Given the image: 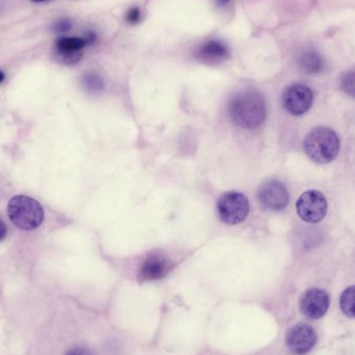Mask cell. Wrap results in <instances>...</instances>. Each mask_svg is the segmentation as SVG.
I'll list each match as a JSON object with an SVG mask.
<instances>
[{"instance_id": "obj_1", "label": "cell", "mask_w": 355, "mask_h": 355, "mask_svg": "<svg viewBox=\"0 0 355 355\" xmlns=\"http://www.w3.org/2000/svg\"><path fill=\"white\" fill-rule=\"evenodd\" d=\"M230 114L233 122L241 128H258L266 118L264 98L256 91L242 92L232 100Z\"/></svg>"}, {"instance_id": "obj_2", "label": "cell", "mask_w": 355, "mask_h": 355, "mask_svg": "<svg viewBox=\"0 0 355 355\" xmlns=\"http://www.w3.org/2000/svg\"><path fill=\"white\" fill-rule=\"evenodd\" d=\"M8 214L18 229L31 231L41 225L44 210L37 200L26 196H16L8 205Z\"/></svg>"}, {"instance_id": "obj_3", "label": "cell", "mask_w": 355, "mask_h": 355, "mask_svg": "<svg viewBox=\"0 0 355 355\" xmlns=\"http://www.w3.org/2000/svg\"><path fill=\"white\" fill-rule=\"evenodd\" d=\"M304 149L309 157L317 164H329L339 153V137L331 129H314L304 141Z\"/></svg>"}, {"instance_id": "obj_4", "label": "cell", "mask_w": 355, "mask_h": 355, "mask_svg": "<svg viewBox=\"0 0 355 355\" xmlns=\"http://www.w3.org/2000/svg\"><path fill=\"white\" fill-rule=\"evenodd\" d=\"M217 209L223 223L230 225H239L250 212V202L240 192H227L219 198Z\"/></svg>"}, {"instance_id": "obj_5", "label": "cell", "mask_w": 355, "mask_h": 355, "mask_svg": "<svg viewBox=\"0 0 355 355\" xmlns=\"http://www.w3.org/2000/svg\"><path fill=\"white\" fill-rule=\"evenodd\" d=\"M296 209L302 220L317 223L327 215V200L322 192L309 190L298 198Z\"/></svg>"}, {"instance_id": "obj_6", "label": "cell", "mask_w": 355, "mask_h": 355, "mask_svg": "<svg viewBox=\"0 0 355 355\" xmlns=\"http://www.w3.org/2000/svg\"><path fill=\"white\" fill-rule=\"evenodd\" d=\"M313 93L310 87L304 85H291L283 95L284 107L294 116L306 114L313 103Z\"/></svg>"}, {"instance_id": "obj_7", "label": "cell", "mask_w": 355, "mask_h": 355, "mask_svg": "<svg viewBox=\"0 0 355 355\" xmlns=\"http://www.w3.org/2000/svg\"><path fill=\"white\" fill-rule=\"evenodd\" d=\"M286 341L288 347L293 354H306L316 345V331L311 325L298 323L288 331Z\"/></svg>"}, {"instance_id": "obj_8", "label": "cell", "mask_w": 355, "mask_h": 355, "mask_svg": "<svg viewBox=\"0 0 355 355\" xmlns=\"http://www.w3.org/2000/svg\"><path fill=\"white\" fill-rule=\"evenodd\" d=\"M300 310L310 319H320L329 308V296L327 292L312 288L304 292L300 298Z\"/></svg>"}, {"instance_id": "obj_9", "label": "cell", "mask_w": 355, "mask_h": 355, "mask_svg": "<svg viewBox=\"0 0 355 355\" xmlns=\"http://www.w3.org/2000/svg\"><path fill=\"white\" fill-rule=\"evenodd\" d=\"M261 204L269 210L279 211L287 207L289 193L284 184L279 181H268L259 190Z\"/></svg>"}, {"instance_id": "obj_10", "label": "cell", "mask_w": 355, "mask_h": 355, "mask_svg": "<svg viewBox=\"0 0 355 355\" xmlns=\"http://www.w3.org/2000/svg\"><path fill=\"white\" fill-rule=\"evenodd\" d=\"M85 46L83 37H60L54 46L56 58L64 64H77L83 58V49Z\"/></svg>"}, {"instance_id": "obj_11", "label": "cell", "mask_w": 355, "mask_h": 355, "mask_svg": "<svg viewBox=\"0 0 355 355\" xmlns=\"http://www.w3.org/2000/svg\"><path fill=\"white\" fill-rule=\"evenodd\" d=\"M196 55V58L204 64H215L227 60L230 56V51L223 42L210 40L198 48Z\"/></svg>"}, {"instance_id": "obj_12", "label": "cell", "mask_w": 355, "mask_h": 355, "mask_svg": "<svg viewBox=\"0 0 355 355\" xmlns=\"http://www.w3.org/2000/svg\"><path fill=\"white\" fill-rule=\"evenodd\" d=\"M171 270V264L168 259L160 254H153L144 262L139 272L143 281H155L162 279Z\"/></svg>"}, {"instance_id": "obj_13", "label": "cell", "mask_w": 355, "mask_h": 355, "mask_svg": "<svg viewBox=\"0 0 355 355\" xmlns=\"http://www.w3.org/2000/svg\"><path fill=\"white\" fill-rule=\"evenodd\" d=\"M298 67L306 74H317L324 69V60L316 51H306L298 58Z\"/></svg>"}, {"instance_id": "obj_14", "label": "cell", "mask_w": 355, "mask_h": 355, "mask_svg": "<svg viewBox=\"0 0 355 355\" xmlns=\"http://www.w3.org/2000/svg\"><path fill=\"white\" fill-rule=\"evenodd\" d=\"M340 306L344 314L355 318V286L348 288L342 293Z\"/></svg>"}, {"instance_id": "obj_15", "label": "cell", "mask_w": 355, "mask_h": 355, "mask_svg": "<svg viewBox=\"0 0 355 355\" xmlns=\"http://www.w3.org/2000/svg\"><path fill=\"white\" fill-rule=\"evenodd\" d=\"M81 83H83L85 89L89 92V93H100L104 89L103 78L97 73H87L83 77Z\"/></svg>"}, {"instance_id": "obj_16", "label": "cell", "mask_w": 355, "mask_h": 355, "mask_svg": "<svg viewBox=\"0 0 355 355\" xmlns=\"http://www.w3.org/2000/svg\"><path fill=\"white\" fill-rule=\"evenodd\" d=\"M342 89L355 98V72H350L346 74L342 79Z\"/></svg>"}, {"instance_id": "obj_17", "label": "cell", "mask_w": 355, "mask_h": 355, "mask_svg": "<svg viewBox=\"0 0 355 355\" xmlns=\"http://www.w3.org/2000/svg\"><path fill=\"white\" fill-rule=\"evenodd\" d=\"M73 24L71 22L70 19L62 18L60 20L56 21L52 26V31L55 33H66L72 29Z\"/></svg>"}, {"instance_id": "obj_18", "label": "cell", "mask_w": 355, "mask_h": 355, "mask_svg": "<svg viewBox=\"0 0 355 355\" xmlns=\"http://www.w3.org/2000/svg\"><path fill=\"white\" fill-rule=\"evenodd\" d=\"M141 12L139 8H131L130 10L127 12L126 21L129 24H137L141 22Z\"/></svg>"}, {"instance_id": "obj_19", "label": "cell", "mask_w": 355, "mask_h": 355, "mask_svg": "<svg viewBox=\"0 0 355 355\" xmlns=\"http://www.w3.org/2000/svg\"><path fill=\"white\" fill-rule=\"evenodd\" d=\"M66 355H94L92 354L91 350L87 349L85 347H74L72 349L69 350Z\"/></svg>"}, {"instance_id": "obj_20", "label": "cell", "mask_w": 355, "mask_h": 355, "mask_svg": "<svg viewBox=\"0 0 355 355\" xmlns=\"http://www.w3.org/2000/svg\"><path fill=\"white\" fill-rule=\"evenodd\" d=\"M83 40H85L87 46L94 45V44H95L96 42H97L98 37L97 35H96V33L89 31H87V33H85V37H83Z\"/></svg>"}, {"instance_id": "obj_21", "label": "cell", "mask_w": 355, "mask_h": 355, "mask_svg": "<svg viewBox=\"0 0 355 355\" xmlns=\"http://www.w3.org/2000/svg\"><path fill=\"white\" fill-rule=\"evenodd\" d=\"M6 234H8V227H6L4 221L0 218V241H2L6 238Z\"/></svg>"}, {"instance_id": "obj_22", "label": "cell", "mask_w": 355, "mask_h": 355, "mask_svg": "<svg viewBox=\"0 0 355 355\" xmlns=\"http://www.w3.org/2000/svg\"><path fill=\"white\" fill-rule=\"evenodd\" d=\"M217 4L220 6H227L229 3L230 0H216Z\"/></svg>"}, {"instance_id": "obj_23", "label": "cell", "mask_w": 355, "mask_h": 355, "mask_svg": "<svg viewBox=\"0 0 355 355\" xmlns=\"http://www.w3.org/2000/svg\"><path fill=\"white\" fill-rule=\"evenodd\" d=\"M4 79H6V74H4V73L2 72L1 70H0V85H1L2 83H3Z\"/></svg>"}, {"instance_id": "obj_24", "label": "cell", "mask_w": 355, "mask_h": 355, "mask_svg": "<svg viewBox=\"0 0 355 355\" xmlns=\"http://www.w3.org/2000/svg\"><path fill=\"white\" fill-rule=\"evenodd\" d=\"M33 2H43V1H47V0H31Z\"/></svg>"}]
</instances>
